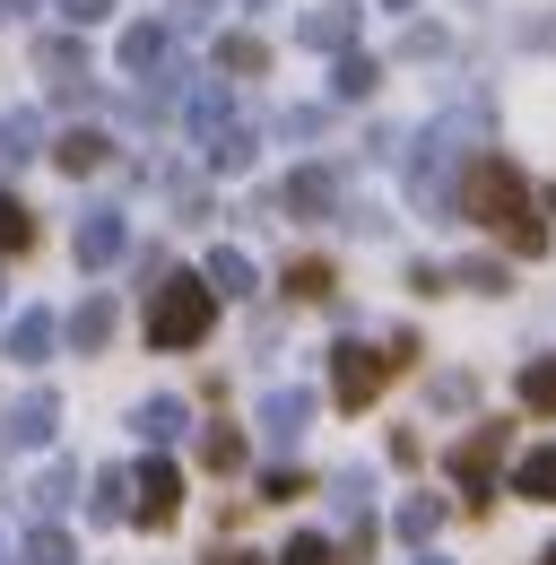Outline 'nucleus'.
<instances>
[{
  "label": "nucleus",
  "instance_id": "obj_1",
  "mask_svg": "<svg viewBox=\"0 0 556 565\" xmlns=\"http://www.w3.org/2000/svg\"><path fill=\"white\" fill-rule=\"evenodd\" d=\"M452 210L470 217V226H504V244H513V253H548V217H539V201H531L522 166H513V157H495V148H479V157L461 166Z\"/></svg>",
  "mask_w": 556,
  "mask_h": 565
},
{
  "label": "nucleus",
  "instance_id": "obj_2",
  "mask_svg": "<svg viewBox=\"0 0 556 565\" xmlns=\"http://www.w3.org/2000/svg\"><path fill=\"white\" fill-rule=\"evenodd\" d=\"M209 322H217V296H209V279H165L157 296H148V349H201Z\"/></svg>",
  "mask_w": 556,
  "mask_h": 565
},
{
  "label": "nucleus",
  "instance_id": "obj_3",
  "mask_svg": "<svg viewBox=\"0 0 556 565\" xmlns=\"http://www.w3.org/2000/svg\"><path fill=\"white\" fill-rule=\"evenodd\" d=\"M392 374H400L392 349H356V340H340V349H331V401H340V409H374Z\"/></svg>",
  "mask_w": 556,
  "mask_h": 565
},
{
  "label": "nucleus",
  "instance_id": "obj_4",
  "mask_svg": "<svg viewBox=\"0 0 556 565\" xmlns=\"http://www.w3.org/2000/svg\"><path fill=\"white\" fill-rule=\"evenodd\" d=\"M504 444H513V426H470V444H452V488H461V504H495Z\"/></svg>",
  "mask_w": 556,
  "mask_h": 565
},
{
  "label": "nucleus",
  "instance_id": "obj_5",
  "mask_svg": "<svg viewBox=\"0 0 556 565\" xmlns=\"http://www.w3.org/2000/svg\"><path fill=\"white\" fill-rule=\"evenodd\" d=\"M174 513H183V470H174V461H139L131 470V522L165 531Z\"/></svg>",
  "mask_w": 556,
  "mask_h": 565
},
{
  "label": "nucleus",
  "instance_id": "obj_6",
  "mask_svg": "<svg viewBox=\"0 0 556 565\" xmlns=\"http://www.w3.org/2000/svg\"><path fill=\"white\" fill-rule=\"evenodd\" d=\"M122 244H131V226H122V210H87V217H78V235H70V253H78V270H114V262H122Z\"/></svg>",
  "mask_w": 556,
  "mask_h": 565
},
{
  "label": "nucleus",
  "instance_id": "obj_7",
  "mask_svg": "<svg viewBox=\"0 0 556 565\" xmlns=\"http://www.w3.org/2000/svg\"><path fill=\"white\" fill-rule=\"evenodd\" d=\"M53 426H62V401H53V392H26V401H9L0 444H9V452H35V444H53Z\"/></svg>",
  "mask_w": 556,
  "mask_h": 565
},
{
  "label": "nucleus",
  "instance_id": "obj_8",
  "mask_svg": "<svg viewBox=\"0 0 556 565\" xmlns=\"http://www.w3.org/2000/svg\"><path fill=\"white\" fill-rule=\"evenodd\" d=\"M304 426H313V392H296V383H287V392L261 401V444L296 452V444H304Z\"/></svg>",
  "mask_w": 556,
  "mask_h": 565
},
{
  "label": "nucleus",
  "instance_id": "obj_9",
  "mask_svg": "<svg viewBox=\"0 0 556 565\" xmlns=\"http://www.w3.org/2000/svg\"><path fill=\"white\" fill-rule=\"evenodd\" d=\"M165 53H174V26H165V18L122 26V71H131V78H157V71H165Z\"/></svg>",
  "mask_w": 556,
  "mask_h": 565
},
{
  "label": "nucleus",
  "instance_id": "obj_10",
  "mask_svg": "<svg viewBox=\"0 0 556 565\" xmlns=\"http://www.w3.org/2000/svg\"><path fill=\"white\" fill-rule=\"evenodd\" d=\"M278 210H287V217H331V210H340V183H331L322 166H304V174L278 183Z\"/></svg>",
  "mask_w": 556,
  "mask_h": 565
},
{
  "label": "nucleus",
  "instance_id": "obj_11",
  "mask_svg": "<svg viewBox=\"0 0 556 565\" xmlns=\"http://www.w3.org/2000/svg\"><path fill=\"white\" fill-rule=\"evenodd\" d=\"M296 35H304L313 53H356V9H348V0H331V9H304V18H296Z\"/></svg>",
  "mask_w": 556,
  "mask_h": 565
},
{
  "label": "nucleus",
  "instance_id": "obj_12",
  "mask_svg": "<svg viewBox=\"0 0 556 565\" xmlns=\"http://www.w3.org/2000/svg\"><path fill=\"white\" fill-rule=\"evenodd\" d=\"M0 349H9V365H44V356L62 349V322H53V313H18Z\"/></svg>",
  "mask_w": 556,
  "mask_h": 565
},
{
  "label": "nucleus",
  "instance_id": "obj_13",
  "mask_svg": "<svg viewBox=\"0 0 556 565\" xmlns=\"http://www.w3.org/2000/svg\"><path fill=\"white\" fill-rule=\"evenodd\" d=\"M201 157H209V174H244L253 157H261V131H244V122H217L201 140Z\"/></svg>",
  "mask_w": 556,
  "mask_h": 565
},
{
  "label": "nucleus",
  "instance_id": "obj_14",
  "mask_svg": "<svg viewBox=\"0 0 556 565\" xmlns=\"http://www.w3.org/2000/svg\"><path fill=\"white\" fill-rule=\"evenodd\" d=\"M183 122H192V131H217V122H235V96H226V78H192V87H183Z\"/></svg>",
  "mask_w": 556,
  "mask_h": 565
},
{
  "label": "nucleus",
  "instance_id": "obj_15",
  "mask_svg": "<svg viewBox=\"0 0 556 565\" xmlns=\"http://www.w3.org/2000/svg\"><path fill=\"white\" fill-rule=\"evenodd\" d=\"M131 426H139V435H148V444H174V435L192 426V409H183L174 392H148V401H139V409H131Z\"/></svg>",
  "mask_w": 556,
  "mask_h": 565
},
{
  "label": "nucleus",
  "instance_id": "obj_16",
  "mask_svg": "<svg viewBox=\"0 0 556 565\" xmlns=\"http://www.w3.org/2000/svg\"><path fill=\"white\" fill-rule=\"evenodd\" d=\"M62 331H70V349H78V356H96L105 340H114V296H87V305L70 313Z\"/></svg>",
  "mask_w": 556,
  "mask_h": 565
},
{
  "label": "nucleus",
  "instance_id": "obj_17",
  "mask_svg": "<svg viewBox=\"0 0 556 565\" xmlns=\"http://www.w3.org/2000/svg\"><path fill=\"white\" fill-rule=\"evenodd\" d=\"M87 522H131V470H96V488H87Z\"/></svg>",
  "mask_w": 556,
  "mask_h": 565
},
{
  "label": "nucleus",
  "instance_id": "obj_18",
  "mask_svg": "<svg viewBox=\"0 0 556 565\" xmlns=\"http://www.w3.org/2000/svg\"><path fill=\"white\" fill-rule=\"evenodd\" d=\"M443 513H452V504H443V495H400V513H392V531H400V540H409V548H426V540H435V531H443Z\"/></svg>",
  "mask_w": 556,
  "mask_h": 565
},
{
  "label": "nucleus",
  "instance_id": "obj_19",
  "mask_svg": "<svg viewBox=\"0 0 556 565\" xmlns=\"http://www.w3.org/2000/svg\"><path fill=\"white\" fill-rule=\"evenodd\" d=\"M201 279H209V296H253V287H261V279H253V253H235V244H217V253H209Z\"/></svg>",
  "mask_w": 556,
  "mask_h": 565
},
{
  "label": "nucleus",
  "instance_id": "obj_20",
  "mask_svg": "<svg viewBox=\"0 0 556 565\" xmlns=\"http://www.w3.org/2000/svg\"><path fill=\"white\" fill-rule=\"evenodd\" d=\"M105 157H114L105 131H62V140H53V166H62V174H96Z\"/></svg>",
  "mask_w": 556,
  "mask_h": 565
},
{
  "label": "nucleus",
  "instance_id": "obj_21",
  "mask_svg": "<svg viewBox=\"0 0 556 565\" xmlns=\"http://www.w3.org/2000/svg\"><path fill=\"white\" fill-rule=\"evenodd\" d=\"M513 495L556 504V444H539V452H522V461H513Z\"/></svg>",
  "mask_w": 556,
  "mask_h": 565
},
{
  "label": "nucleus",
  "instance_id": "obj_22",
  "mask_svg": "<svg viewBox=\"0 0 556 565\" xmlns=\"http://www.w3.org/2000/svg\"><path fill=\"white\" fill-rule=\"evenodd\" d=\"M217 71H226V78H261V71H270V44L235 26V35H217Z\"/></svg>",
  "mask_w": 556,
  "mask_h": 565
},
{
  "label": "nucleus",
  "instance_id": "obj_23",
  "mask_svg": "<svg viewBox=\"0 0 556 565\" xmlns=\"http://www.w3.org/2000/svg\"><path fill=\"white\" fill-rule=\"evenodd\" d=\"M26 157H44V122L35 114H0V166H26Z\"/></svg>",
  "mask_w": 556,
  "mask_h": 565
},
{
  "label": "nucleus",
  "instance_id": "obj_24",
  "mask_svg": "<svg viewBox=\"0 0 556 565\" xmlns=\"http://www.w3.org/2000/svg\"><path fill=\"white\" fill-rule=\"evenodd\" d=\"M35 71H53V87H62V78H87V44H78V35H44V44H35Z\"/></svg>",
  "mask_w": 556,
  "mask_h": 565
},
{
  "label": "nucleus",
  "instance_id": "obj_25",
  "mask_svg": "<svg viewBox=\"0 0 556 565\" xmlns=\"http://www.w3.org/2000/svg\"><path fill=\"white\" fill-rule=\"evenodd\" d=\"M26 244H35V210H26L18 192H0V262H9V253H26Z\"/></svg>",
  "mask_w": 556,
  "mask_h": 565
},
{
  "label": "nucleus",
  "instance_id": "obj_26",
  "mask_svg": "<svg viewBox=\"0 0 556 565\" xmlns=\"http://www.w3.org/2000/svg\"><path fill=\"white\" fill-rule=\"evenodd\" d=\"M331 262H322V253H304V262H296V270H287V296H296V305H322V296H331Z\"/></svg>",
  "mask_w": 556,
  "mask_h": 565
},
{
  "label": "nucleus",
  "instance_id": "obj_27",
  "mask_svg": "<svg viewBox=\"0 0 556 565\" xmlns=\"http://www.w3.org/2000/svg\"><path fill=\"white\" fill-rule=\"evenodd\" d=\"M522 409L556 418V356H531V365H522Z\"/></svg>",
  "mask_w": 556,
  "mask_h": 565
},
{
  "label": "nucleus",
  "instance_id": "obj_28",
  "mask_svg": "<svg viewBox=\"0 0 556 565\" xmlns=\"http://www.w3.org/2000/svg\"><path fill=\"white\" fill-rule=\"evenodd\" d=\"M70 488H78V470H62V461H53V470H44L35 488H26V513H35V522H44V513H62Z\"/></svg>",
  "mask_w": 556,
  "mask_h": 565
},
{
  "label": "nucleus",
  "instance_id": "obj_29",
  "mask_svg": "<svg viewBox=\"0 0 556 565\" xmlns=\"http://www.w3.org/2000/svg\"><path fill=\"white\" fill-rule=\"evenodd\" d=\"M374 62H365V53H340V71H331V96H340V105H356V96H374Z\"/></svg>",
  "mask_w": 556,
  "mask_h": 565
},
{
  "label": "nucleus",
  "instance_id": "obj_30",
  "mask_svg": "<svg viewBox=\"0 0 556 565\" xmlns=\"http://www.w3.org/2000/svg\"><path fill=\"white\" fill-rule=\"evenodd\" d=\"M426 401H435V409H479V374H435Z\"/></svg>",
  "mask_w": 556,
  "mask_h": 565
},
{
  "label": "nucleus",
  "instance_id": "obj_31",
  "mask_svg": "<svg viewBox=\"0 0 556 565\" xmlns=\"http://www.w3.org/2000/svg\"><path fill=\"white\" fill-rule=\"evenodd\" d=\"M452 287H470V296H504V287H513V270H504V262H461V270H452Z\"/></svg>",
  "mask_w": 556,
  "mask_h": 565
},
{
  "label": "nucleus",
  "instance_id": "obj_32",
  "mask_svg": "<svg viewBox=\"0 0 556 565\" xmlns=\"http://www.w3.org/2000/svg\"><path fill=\"white\" fill-rule=\"evenodd\" d=\"M201 461H209V470H244V435H235V426H209V435H201Z\"/></svg>",
  "mask_w": 556,
  "mask_h": 565
},
{
  "label": "nucleus",
  "instance_id": "obj_33",
  "mask_svg": "<svg viewBox=\"0 0 556 565\" xmlns=\"http://www.w3.org/2000/svg\"><path fill=\"white\" fill-rule=\"evenodd\" d=\"M18 565H78V548H70V531H35Z\"/></svg>",
  "mask_w": 556,
  "mask_h": 565
},
{
  "label": "nucleus",
  "instance_id": "obj_34",
  "mask_svg": "<svg viewBox=\"0 0 556 565\" xmlns=\"http://www.w3.org/2000/svg\"><path fill=\"white\" fill-rule=\"evenodd\" d=\"M278 565H340V548L322 540V531H304V540H287V557Z\"/></svg>",
  "mask_w": 556,
  "mask_h": 565
},
{
  "label": "nucleus",
  "instance_id": "obj_35",
  "mask_svg": "<svg viewBox=\"0 0 556 565\" xmlns=\"http://www.w3.org/2000/svg\"><path fill=\"white\" fill-rule=\"evenodd\" d=\"M278 131H287V140H313V131H322V105H296V114H287Z\"/></svg>",
  "mask_w": 556,
  "mask_h": 565
},
{
  "label": "nucleus",
  "instance_id": "obj_36",
  "mask_svg": "<svg viewBox=\"0 0 556 565\" xmlns=\"http://www.w3.org/2000/svg\"><path fill=\"white\" fill-rule=\"evenodd\" d=\"M70 26H96V18H114V0H62Z\"/></svg>",
  "mask_w": 556,
  "mask_h": 565
},
{
  "label": "nucleus",
  "instance_id": "obj_37",
  "mask_svg": "<svg viewBox=\"0 0 556 565\" xmlns=\"http://www.w3.org/2000/svg\"><path fill=\"white\" fill-rule=\"evenodd\" d=\"M400 53H409V62H435V53H443V26H417V35L400 44Z\"/></svg>",
  "mask_w": 556,
  "mask_h": 565
},
{
  "label": "nucleus",
  "instance_id": "obj_38",
  "mask_svg": "<svg viewBox=\"0 0 556 565\" xmlns=\"http://www.w3.org/2000/svg\"><path fill=\"white\" fill-rule=\"evenodd\" d=\"M261 495H270V504H287V495H304V479H296V470H270V479H261Z\"/></svg>",
  "mask_w": 556,
  "mask_h": 565
},
{
  "label": "nucleus",
  "instance_id": "obj_39",
  "mask_svg": "<svg viewBox=\"0 0 556 565\" xmlns=\"http://www.w3.org/2000/svg\"><path fill=\"white\" fill-rule=\"evenodd\" d=\"M209 565H261V557H244V548H226V557H209Z\"/></svg>",
  "mask_w": 556,
  "mask_h": 565
},
{
  "label": "nucleus",
  "instance_id": "obj_40",
  "mask_svg": "<svg viewBox=\"0 0 556 565\" xmlns=\"http://www.w3.org/2000/svg\"><path fill=\"white\" fill-rule=\"evenodd\" d=\"M417 565H452V557H435V548H417Z\"/></svg>",
  "mask_w": 556,
  "mask_h": 565
},
{
  "label": "nucleus",
  "instance_id": "obj_41",
  "mask_svg": "<svg viewBox=\"0 0 556 565\" xmlns=\"http://www.w3.org/2000/svg\"><path fill=\"white\" fill-rule=\"evenodd\" d=\"M383 9H417V0H383Z\"/></svg>",
  "mask_w": 556,
  "mask_h": 565
},
{
  "label": "nucleus",
  "instance_id": "obj_42",
  "mask_svg": "<svg viewBox=\"0 0 556 565\" xmlns=\"http://www.w3.org/2000/svg\"><path fill=\"white\" fill-rule=\"evenodd\" d=\"M539 565H556V540H548V557H539Z\"/></svg>",
  "mask_w": 556,
  "mask_h": 565
},
{
  "label": "nucleus",
  "instance_id": "obj_43",
  "mask_svg": "<svg viewBox=\"0 0 556 565\" xmlns=\"http://www.w3.org/2000/svg\"><path fill=\"white\" fill-rule=\"evenodd\" d=\"M0 9H26V0H0Z\"/></svg>",
  "mask_w": 556,
  "mask_h": 565
},
{
  "label": "nucleus",
  "instance_id": "obj_44",
  "mask_svg": "<svg viewBox=\"0 0 556 565\" xmlns=\"http://www.w3.org/2000/svg\"><path fill=\"white\" fill-rule=\"evenodd\" d=\"M253 9H261V0H253Z\"/></svg>",
  "mask_w": 556,
  "mask_h": 565
},
{
  "label": "nucleus",
  "instance_id": "obj_45",
  "mask_svg": "<svg viewBox=\"0 0 556 565\" xmlns=\"http://www.w3.org/2000/svg\"><path fill=\"white\" fill-rule=\"evenodd\" d=\"M0 565H9V557H0Z\"/></svg>",
  "mask_w": 556,
  "mask_h": 565
}]
</instances>
